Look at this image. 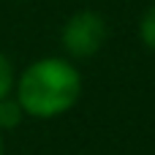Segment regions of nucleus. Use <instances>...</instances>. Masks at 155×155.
<instances>
[{
  "mask_svg": "<svg viewBox=\"0 0 155 155\" xmlns=\"http://www.w3.org/2000/svg\"><path fill=\"white\" fill-rule=\"evenodd\" d=\"M82 71L65 54H46L27 63L16 74L14 98L27 120H57L82 98Z\"/></svg>",
  "mask_w": 155,
  "mask_h": 155,
  "instance_id": "obj_1",
  "label": "nucleus"
},
{
  "mask_svg": "<svg viewBox=\"0 0 155 155\" xmlns=\"http://www.w3.org/2000/svg\"><path fill=\"white\" fill-rule=\"evenodd\" d=\"M109 41V22L95 8L74 11L60 27V46L63 54L71 60H90L95 57Z\"/></svg>",
  "mask_w": 155,
  "mask_h": 155,
  "instance_id": "obj_2",
  "label": "nucleus"
},
{
  "mask_svg": "<svg viewBox=\"0 0 155 155\" xmlns=\"http://www.w3.org/2000/svg\"><path fill=\"white\" fill-rule=\"evenodd\" d=\"M25 120H27V114H25L22 104H19L14 95H8V98L0 101V131H3V134L16 131Z\"/></svg>",
  "mask_w": 155,
  "mask_h": 155,
  "instance_id": "obj_3",
  "label": "nucleus"
},
{
  "mask_svg": "<svg viewBox=\"0 0 155 155\" xmlns=\"http://www.w3.org/2000/svg\"><path fill=\"white\" fill-rule=\"evenodd\" d=\"M14 87H16V68H14L11 57L0 52V101L14 95Z\"/></svg>",
  "mask_w": 155,
  "mask_h": 155,
  "instance_id": "obj_4",
  "label": "nucleus"
},
{
  "mask_svg": "<svg viewBox=\"0 0 155 155\" xmlns=\"http://www.w3.org/2000/svg\"><path fill=\"white\" fill-rule=\"evenodd\" d=\"M139 38L150 52H155V3L147 5V11L139 19Z\"/></svg>",
  "mask_w": 155,
  "mask_h": 155,
  "instance_id": "obj_5",
  "label": "nucleus"
},
{
  "mask_svg": "<svg viewBox=\"0 0 155 155\" xmlns=\"http://www.w3.org/2000/svg\"><path fill=\"white\" fill-rule=\"evenodd\" d=\"M0 155H5V134L0 131Z\"/></svg>",
  "mask_w": 155,
  "mask_h": 155,
  "instance_id": "obj_6",
  "label": "nucleus"
}]
</instances>
